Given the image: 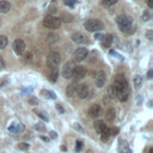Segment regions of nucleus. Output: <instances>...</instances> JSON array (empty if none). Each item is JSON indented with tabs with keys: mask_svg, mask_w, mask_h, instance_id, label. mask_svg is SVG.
Returning a JSON list of instances; mask_svg holds the SVG:
<instances>
[{
	"mask_svg": "<svg viewBox=\"0 0 153 153\" xmlns=\"http://www.w3.org/2000/svg\"><path fill=\"white\" fill-rule=\"evenodd\" d=\"M88 115L92 118H98L102 115V106L98 104H93L90 109H88Z\"/></svg>",
	"mask_w": 153,
	"mask_h": 153,
	"instance_id": "ddd939ff",
	"label": "nucleus"
},
{
	"mask_svg": "<svg viewBox=\"0 0 153 153\" xmlns=\"http://www.w3.org/2000/svg\"><path fill=\"white\" fill-rule=\"evenodd\" d=\"M59 35L56 33V32H49L48 35H47V42L49 43V44H54V43H56L57 41H59Z\"/></svg>",
	"mask_w": 153,
	"mask_h": 153,
	"instance_id": "dca6fc26",
	"label": "nucleus"
},
{
	"mask_svg": "<svg viewBox=\"0 0 153 153\" xmlns=\"http://www.w3.org/2000/svg\"><path fill=\"white\" fill-rule=\"evenodd\" d=\"M115 116H116V111H115V109H109L106 112H105V118H106V121H114L115 120Z\"/></svg>",
	"mask_w": 153,
	"mask_h": 153,
	"instance_id": "6ab92c4d",
	"label": "nucleus"
},
{
	"mask_svg": "<svg viewBox=\"0 0 153 153\" xmlns=\"http://www.w3.org/2000/svg\"><path fill=\"white\" fill-rule=\"evenodd\" d=\"M74 63L72 61H68L65 63V66L62 67V71H61V74L65 79H69L72 76V73H73V69H74Z\"/></svg>",
	"mask_w": 153,
	"mask_h": 153,
	"instance_id": "1a4fd4ad",
	"label": "nucleus"
},
{
	"mask_svg": "<svg viewBox=\"0 0 153 153\" xmlns=\"http://www.w3.org/2000/svg\"><path fill=\"white\" fill-rule=\"evenodd\" d=\"M112 41H114V37H112V35H110V33H106L105 36H103V39H102V45H103L104 48H109V47L111 45Z\"/></svg>",
	"mask_w": 153,
	"mask_h": 153,
	"instance_id": "4468645a",
	"label": "nucleus"
},
{
	"mask_svg": "<svg viewBox=\"0 0 153 153\" xmlns=\"http://www.w3.org/2000/svg\"><path fill=\"white\" fill-rule=\"evenodd\" d=\"M147 78H152V71H149V72H148V74H147Z\"/></svg>",
	"mask_w": 153,
	"mask_h": 153,
	"instance_id": "a18cd8bd",
	"label": "nucleus"
},
{
	"mask_svg": "<svg viewBox=\"0 0 153 153\" xmlns=\"http://www.w3.org/2000/svg\"><path fill=\"white\" fill-rule=\"evenodd\" d=\"M49 135H50V137H51V139H56V137H57V135H56V133H55V131H50V133H49Z\"/></svg>",
	"mask_w": 153,
	"mask_h": 153,
	"instance_id": "a19ab883",
	"label": "nucleus"
},
{
	"mask_svg": "<svg viewBox=\"0 0 153 153\" xmlns=\"http://www.w3.org/2000/svg\"><path fill=\"white\" fill-rule=\"evenodd\" d=\"M4 67H5V61H4V57L0 55V71L4 69Z\"/></svg>",
	"mask_w": 153,
	"mask_h": 153,
	"instance_id": "c9c22d12",
	"label": "nucleus"
},
{
	"mask_svg": "<svg viewBox=\"0 0 153 153\" xmlns=\"http://www.w3.org/2000/svg\"><path fill=\"white\" fill-rule=\"evenodd\" d=\"M43 25L47 27V29H51V30H55L57 29L60 25H61V20L54 16H47L44 19H43Z\"/></svg>",
	"mask_w": 153,
	"mask_h": 153,
	"instance_id": "39448f33",
	"label": "nucleus"
},
{
	"mask_svg": "<svg viewBox=\"0 0 153 153\" xmlns=\"http://www.w3.org/2000/svg\"><path fill=\"white\" fill-rule=\"evenodd\" d=\"M146 36H147V38H148V39H152V37H153V32H152V30H149V31H147V33H146Z\"/></svg>",
	"mask_w": 153,
	"mask_h": 153,
	"instance_id": "ea45409f",
	"label": "nucleus"
},
{
	"mask_svg": "<svg viewBox=\"0 0 153 153\" xmlns=\"http://www.w3.org/2000/svg\"><path fill=\"white\" fill-rule=\"evenodd\" d=\"M147 5L149 8H152L153 7V0H147Z\"/></svg>",
	"mask_w": 153,
	"mask_h": 153,
	"instance_id": "79ce46f5",
	"label": "nucleus"
},
{
	"mask_svg": "<svg viewBox=\"0 0 153 153\" xmlns=\"http://www.w3.org/2000/svg\"><path fill=\"white\" fill-rule=\"evenodd\" d=\"M102 4H103V6H105V7H111V6H114L115 4H117V0H103Z\"/></svg>",
	"mask_w": 153,
	"mask_h": 153,
	"instance_id": "a878e982",
	"label": "nucleus"
},
{
	"mask_svg": "<svg viewBox=\"0 0 153 153\" xmlns=\"http://www.w3.org/2000/svg\"><path fill=\"white\" fill-rule=\"evenodd\" d=\"M12 48H13V51H14L17 55H23L24 51H25L26 45H25V42H24L23 39L18 38V39H16V41L13 42Z\"/></svg>",
	"mask_w": 153,
	"mask_h": 153,
	"instance_id": "6e6552de",
	"label": "nucleus"
},
{
	"mask_svg": "<svg viewBox=\"0 0 153 153\" xmlns=\"http://www.w3.org/2000/svg\"><path fill=\"white\" fill-rule=\"evenodd\" d=\"M96 86L97 87H103L104 85H105V81H106V74H105V72L104 71H99L98 73H97V75H96Z\"/></svg>",
	"mask_w": 153,
	"mask_h": 153,
	"instance_id": "f8f14e48",
	"label": "nucleus"
},
{
	"mask_svg": "<svg viewBox=\"0 0 153 153\" xmlns=\"http://www.w3.org/2000/svg\"><path fill=\"white\" fill-rule=\"evenodd\" d=\"M118 133V128H112L110 129V135H116Z\"/></svg>",
	"mask_w": 153,
	"mask_h": 153,
	"instance_id": "4c0bfd02",
	"label": "nucleus"
},
{
	"mask_svg": "<svg viewBox=\"0 0 153 153\" xmlns=\"http://www.w3.org/2000/svg\"><path fill=\"white\" fill-rule=\"evenodd\" d=\"M35 112H36V114H37V116H39V117H41L43 121H48V116H47V115H45L43 111H39V110H35Z\"/></svg>",
	"mask_w": 153,
	"mask_h": 153,
	"instance_id": "c85d7f7f",
	"label": "nucleus"
},
{
	"mask_svg": "<svg viewBox=\"0 0 153 153\" xmlns=\"http://www.w3.org/2000/svg\"><path fill=\"white\" fill-rule=\"evenodd\" d=\"M142 19H143L145 22H148V20L151 19V14H149L148 11H145V12L142 13Z\"/></svg>",
	"mask_w": 153,
	"mask_h": 153,
	"instance_id": "7c9ffc66",
	"label": "nucleus"
},
{
	"mask_svg": "<svg viewBox=\"0 0 153 153\" xmlns=\"http://www.w3.org/2000/svg\"><path fill=\"white\" fill-rule=\"evenodd\" d=\"M81 148H82V142L81 141H76V145H75V151H81Z\"/></svg>",
	"mask_w": 153,
	"mask_h": 153,
	"instance_id": "72a5a7b5",
	"label": "nucleus"
},
{
	"mask_svg": "<svg viewBox=\"0 0 153 153\" xmlns=\"http://www.w3.org/2000/svg\"><path fill=\"white\" fill-rule=\"evenodd\" d=\"M110 137V129L106 127L105 128V130L100 134V139H102V141H108V139Z\"/></svg>",
	"mask_w": 153,
	"mask_h": 153,
	"instance_id": "5701e85b",
	"label": "nucleus"
},
{
	"mask_svg": "<svg viewBox=\"0 0 153 153\" xmlns=\"http://www.w3.org/2000/svg\"><path fill=\"white\" fill-rule=\"evenodd\" d=\"M75 86H74V84H69L68 86H67V88H66V94L68 96V97H73L74 96V93H75Z\"/></svg>",
	"mask_w": 153,
	"mask_h": 153,
	"instance_id": "412c9836",
	"label": "nucleus"
},
{
	"mask_svg": "<svg viewBox=\"0 0 153 153\" xmlns=\"http://www.w3.org/2000/svg\"><path fill=\"white\" fill-rule=\"evenodd\" d=\"M25 61H26V62H31V61H32V53L29 51V53L25 54Z\"/></svg>",
	"mask_w": 153,
	"mask_h": 153,
	"instance_id": "2f4dec72",
	"label": "nucleus"
},
{
	"mask_svg": "<svg viewBox=\"0 0 153 153\" xmlns=\"http://www.w3.org/2000/svg\"><path fill=\"white\" fill-rule=\"evenodd\" d=\"M112 87H114L116 97L118 98L120 102H126L128 99V97H129V86H128L127 79L122 74H118V75L115 76Z\"/></svg>",
	"mask_w": 153,
	"mask_h": 153,
	"instance_id": "f257e3e1",
	"label": "nucleus"
},
{
	"mask_svg": "<svg viewBox=\"0 0 153 153\" xmlns=\"http://www.w3.org/2000/svg\"><path fill=\"white\" fill-rule=\"evenodd\" d=\"M11 8V4L6 0H1L0 1V13H6L8 12Z\"/></svg>",
	"mask_w": 153,
	"mask_h": 153,
	"instance_id": "f3484780",
	"label": "nucleus"
},
{
	"mask_svg": "<svg viewBox=\"0 0 153 153\" xmlns=\"http://www.w3.org/2000/svg\"><path fill=\"white\" fill-rule=\"evenodd\" d=\"M149 153H153V149H152V148L149 149Z\"/></svg>",
	"mask_w": 153,
	"mask_h": 153,
	"instance_id": "de8ad7c7",
	"label": "nucleus"
},
{
	"mask_svg": "<svg viewBox=\"0 0 153 153\" xmlns=\"http://www.w3.org/2000/svg\"><path fill=\"white\" fill-rule=\"evenodd\" d=\"M65 4H66L67 6L73 7V6H74V4H75V0H66V1H65Z\"/></svg>",
	"mask_w": 153,
	"mask_h": 153,
	"instance_id": "f704fd0d",
	"label": "nucleus"
},
{
	"mask_svg": "<svg viewBox=\"0 0 153 153\" xmlns=\"http://www.w3.org/2000/svg\"><path fill=\"white\" fill-rule=\"evenodd\" d=\"M74 128H75V129H78L79 131H81V133H84V129H82V128L80 127V124H79V123H75V124H74Z\"/></svg>",
	"mask_w": 153,
	"mask_h": 153,
	"instance_id": "58836bf2",
	"label": "nucleus"
},
{
	"mask_svg": "<svg viewBox=\"0 0 153 153\" xmlns=\"http://www.w3.org/2000/svg\"><path fill=\"white\" fill-rule=\"evenodd\" d=\"M87 55H88V50L86 48H78L73 53V60L76 62H81L87 57Z\"/></svg>",
	"mask_w": 153,
	"mask_h": 153,
	"instance_id": "0eeeda50",
	"label": "nucleus"
},
{
	"mask_svg": "<svg viewBox=\"0 0 153 153\" xmlns=\"http://www.w3.org/2000/svg\"><path fill=\"white\" fill-rule=\"evenodd\" d=\"M57 76H59L57 71H51V73L49 74V80H50L51 82H55V81H56V79H57Z\"/></svg>",
	"mask_w": 153,
	"mask_h": 153,
	"instance_id": "bb28decb",
	"label": "nucleus"
},
{
	"mask_svg": "<svg viewBox=\"0 0 153 153\" xmlns=\"http://www.w3.org/2000/svg\"><path fill=\"white\" fill-rule=\"evenodd\" d=\"M88 92H90V90H88V86H87L86 84H81V85H79V86L75 88V93L78 94V97H79L80 99L86 98V97L88 96Z\"/></svg>",
	"mask_w": 153,
	"mask_h": 153,
	"instance_id": "9b49d317",
	"label": "nucleus"
},
{
	"mask_svg": "<svg viewBox=\"0 0 153 153\" xmlns=\"http://www.w3.org/2000/svg\"><path fill=\"white\" fill-rule=\"evenodd\" d=\"M59 19H60V20H63V22H66V23H71V22L73 20V16H72L71 13L63 12V13L61 14V17H60Z\"/></svg>",
	"mask_w": 153,
	"mask_h": 153,
	"instance_id": "aec40b11",
	"label": "nucleus"
},
{
	"mask_svg": "<svg viewBox=\"0 0 153 153\" xmlns=\"http://www.w3.org/2000/svg\"><path fill=\"white\" fill-rule=\"evenodd\" d=\"M85 29L87 31H91V32H99L100 30H103L104 25L103 23L99 20V19H94V18H91V19H87L84 24Z\"/></svg>",
	"mask_w": 153,
	"mask_h": 153,
	"instance_id": "7ed1b4c3",
	"label": "nucleus"
},
{
	"mask_svg": "<svg viewBox=\"0 0 153 153\" xmlns=\"http://www.w3.org/2000/svg\"><path fill=\"white\" fill-rule=\"evenodd\" d=\"M110 99H112V98H115L116 97V93H115V90H114V87L112 86H110L109 88H108V94H106Z\"/></svg>",
	"mask_w": 153,
	"mask_h": 153,
	"instance_id": "cd10ccee",
	"label": "nucleus"
},
{
	"mask_svg": "<svg viewBox=\"0 0 153 153\" xmlns=\"http://www.w3.org/2000/svg\"><path fill=\"white\" fill-rule=\"evenodd\" d=\"M93 127H94L96 131H97L99 135H100V134H102V133L105 130V128H106V126H105V123H104L103 121H96Z\"/></svg>",
	"mask_w": 153,
	"mask_h": 153,
	"instance_id": "2eb2a0df",
	"label": "nucleus"
},
{
	"mask_svg": "<svg viewBox=\"0 0 153 153\" xmlns=\"http://www.w3.org/2000/svg\"><path fill=\"white\" fill-rule=\"evenodd\" d=\"M42 94H43L45 98L55 99V93H54L53 91H47V90H43V91H42Z\"/></svg>",
	"mask_w": 153,
	"mask_h": 153,
	"instance_id": "b1692460",
	"label": "nucleus"
},
{
	"mask_svg": "<svg viewBox=\"0 0 153 153\" xmlns=\"http://www.w3.org/2000/svg\"><path fill=\"white\" fill-rule=\"evenodd\" d=\"M100 37H102V36H100L99 33H96V35H94V38H97V39H100Z\"/></svg>",
	"mask_w": 153,
	"mask_h": 153,
	"instance_id": "c03bdc74",
	"label": "nucleus"
},
{
	"mask_svg": "<svg viewBox=\"0 0 153 153\" xmlns=\"http://www.w3.org/2000/svg\"><path fill=\"white\" fill-rule=\"evenodd\" d=\"M61 62V55L57 51H53L48 55L47 57V66L51 69V71H56V68L59 67Z\"/></svg>",
	"mask_w": 153,
	"mask_h": 153,
	"instance_id": "20e7f679",
	"label": "nucleus"
},
{
	"mask_svg": "<svg viewBox=\"0 0 153 153\" xmlns=\"http://www.w3.org/2000/svg\"><path fill=\"white\" fill-rule=\"evenodd\" d=\"M35 129H36V130H39V131H44V130H45V127H44L43 123L39 122V123H36V124H35Z\"/></svg>",
	"mask_w": 153,
	"mask_h": 153,
	"instance_id": "c756f323",
	"label": "nucleus"
},
{
	"mask_svg": "<svg viewBox=\"0 0 153 153\" xmlns=\"http://www.w3.org/2000/svg\"><path fill=\"white\" fill-rule=\"evenodd\" d=\"M18 148H19V149H27V148H29V143H26V142H22V143L18 145Z\"/></svg>",
	"mask_w": 153,
	"mask_h": 153,
	"instance_id": "473e14b6",
	"label": "nucleus"
},
{
	"mask_svg": "<svg viewBox=\"0 0 153 153\" xmlns=\"http://www.w3.org/2000/svg\"><path fill=\"white\" fill-rule=\"evenodd\" d=\"M24 129V127H23V124H20V123H14V124H11L10 127H8V130L11 131V133H19V131H22Z\"/></svg>",
	"mask_w": 153,
	"mask_h": 153,
	"instance_id": "a211bd4d",
	"label": "nucleus"
},
{
	"mask_svg": "<svg viewBox=\"0 0 153 153\" xmlns=\"http://www.w3.org/2000/svg\"><path fill=\"white\" fill-rule=\"evenodd\" d=\"M116 23L118 27L126 33H133L135 31V27H133V24H131V18L128 16H124V14L118 16L116 18Z\"/></svg>",
	"mask_w": 153,
	"mask_h": 153,
	"instance_id": "f03ea898",
	"label": "nucleus"
},
{
	"mask_svg": "<svg viewBox=\"0 0 153 153\" xmlns=\"http://www.w3.org/2000/svg\"><path fill=\"white\" fill-rule=\"evenodd\" d=\"M56 109H57L60 112H63V109L61 108V105H60V104H57V105H56Z\"/></svg>",
	"mask_w": 153,
	"mask_h": 153,
	"instance_id": "37998d69",
	"label": "nucleus"
},
{
	"mask_svg": "<svg viewBox=\"0 0 153 153\" xmlns=\"http://www.w3.org/2000/svg\"><path fill=\"white\" fill-rule=\"evenodd\" d=\"M72 41L74 43H76V44H85V43L88 42L87 36L85 33H82V32H74L72 35Z\"/></svg>",
	"mask_w": 153,
	"mask_h": 153,
	"instance_id": "9d476101",
	"label": "nucleus"
},
{
	"mask_svg": "<svg viewBox=\"0 0 153 153\" xmlns=\"http://www.w3.org/2000/svg\"><path fill=\"white\" fill-rule=\"evenodd\" d=\"M41 139H42V140H44V141H49V139H48V137H43V136H42Z\"/></svg>",
	"mask_w": 153,
	"mask_h": 153,
	"instance_id": "49530a36",
	"label": "nucleus"
},
{
	"mask_svg": "<svg viewBox=\"0 0 153 153\" xmlns=\"http://www.w3.org/2000/svg\"><path fill=\"white\" fill-rule=\"evenodd\" d=\"M85 74H86L85 67H84V66H76V67H74L71 78H73V81L76 82V81H80V80L85 76Z\"/></svg>",
	"mask_w": 153,
	"mask_h": 153,
	"instance_id": "423d86ee",
	"label": "nucleus"
},
{
	"mask_svg": "<svg viewBox=\"0 0 153 153\" xmlns=\"http://www.w3.org/2000/svg\"><path fill=\"white\" fill-rule=\"evenodd\" d=\"M133 82H134V86H135L136 88H139V87L141 86V84H142V78H141V75L136 74V75L133 78Z\"/></svg>",
	"mask_w": 153,
	"mask_h": 153,
	"instance_id": "4be33fe9",
	"label": "nucleus"
},
{
	"mask_svg": "<svg viewBox=\"0 0 153 153\" xmlns=\"http://www.w3.org/2000/svg\"><path fill=\"white\" fill-rule=\"evenodd\" d=\"M29 103L30 104H33V105H37L38 104V100L35 99V98H29Z\"/></svg>",
	"mask_w": 153,
	"mask_h": 153,
	"instance_id": "e433bc0d",
	"label": "nucleus"
},
{
	"mask_svg": "<svg viewBox=\"0 0 153 153\" xmlns=\"http://www.w3.org/2000/svg\"><path fill=\"white\" fill-rule=\"evenodd\" d=\"M7 43H8L7 37L4 36V35H1V36H0V49H4V48L7 45Z\"/></svg>",
	"mask_w": 153,
	"mask_h": 153,
	"instance_id": "393cba45",
	"label": "nucleus"
}]
</instances>
